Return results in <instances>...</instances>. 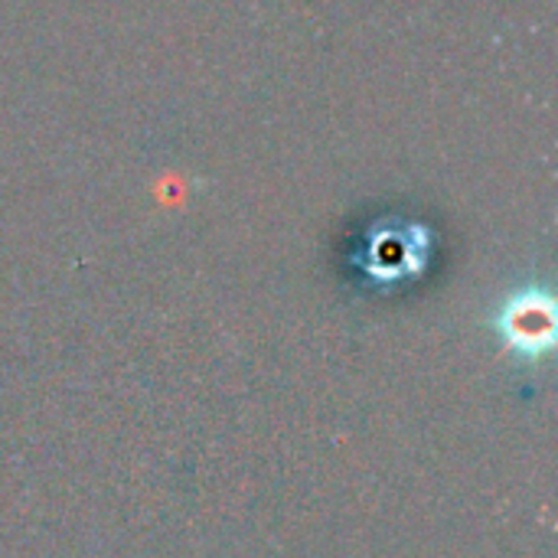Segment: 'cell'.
Masks as SVG:
<instances>
[{
  "label": "cell",
  "instance_id": "6da1fadb",
  "mask_svg": "<svg viewBox=\"0 0 558 558\" xmlns=\"http://www.w3.org/2000/svg\"><path fill=\"white\" fill-rule=\"evenodd\" d=\"M494 330L500 340L526 360H539L556 340V301L546 288H523L504 301L494 314Z\"/></svg>",
  "mask_w": 558,
  "mask_h": 558
},
{
  "label": "cell",
  "instance_id": "7a4b0ae2",
  "mask_svg": "<svg viewBox=\"0 0 558 558\" xmlns=\"http://www.w3.org/2000/svg\"><path fill=\"white\" fill-rule=\"evenodd\" d=\"M428 258V232L412 222H383L369 232L366 248L360 255V268L383 284L409 281L425 268Z\"/></svg>",
  "mask_w": 558,
  "mask_h": 558
}]
</instances>
